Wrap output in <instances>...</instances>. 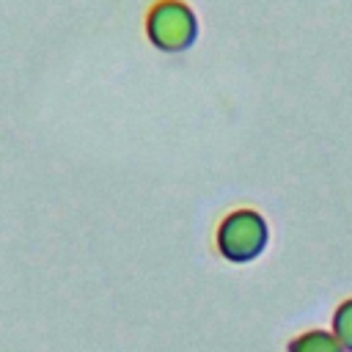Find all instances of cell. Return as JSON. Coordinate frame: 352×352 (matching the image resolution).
Instances as JSON below:
<instances>
[{"instance_id": "obj_1", "label": "cell", "mask_w": 352, "mask_h": 352, "mask_svg": "<svg viewBox=\"0 0 352 352\" xmlns=\"http://www.w3.org/2000/svg\"><path fill=\"white\" fill-rule=\"evenodd\" d=\"M267 248V220L256 209H234L217 226V250L234 264L253 261Z\"/></svg>"}, {"instance_id": "obj_2", "label": "cell", "mask_w": 352, "mask_h": 352, "mask_svg": "<svg viewBox=\"0 0 352 352\" xmlns=\"http://www.w3.org/2000/svg\"><path fill=\"white\" fill-rule=\"evenodd\" d=\"M148 41L162 52H184L198 38V19L184 0H160L146 16Z\"/></svg>"}, {"instance_id": "obj_3", "label": "cell", "mask_w": 352, "mask_h": 352, "mask_svg": "<svg viewBox=\"0 0 352 352\" xmlns=\"http://www.w3.org/2000/svg\"><path fill=\"white\" fill-rule=\"evenodd\" d=\"M292 352H344L338 346V341L322 330H314V333H305L300 338L292 341Z\"/></svg>"}, {"instance_id": "obj_4", "label": "cell", "mask_w": 352, "mask_h": 352, "mask_svg": "<svg viewBox=\"0 0 352 352\" xmlns=\"http://www.w3.org/2000/svg\"><path fill=\"white\" fill-rule=\"evenodd\" d=\"M336 333L352 349V300H346L336 314Z\"/></svg>"}]
</instances>
